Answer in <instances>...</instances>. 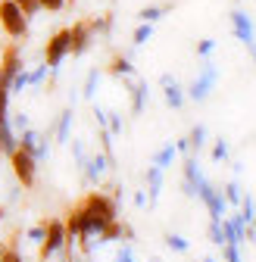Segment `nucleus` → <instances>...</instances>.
I'll return each mask as SVG.
<instances>
[{
	"instance_id": "nucleus-1",
	"label": "nucleus",
	"mask_w": 256,
	"mask_h": 262,
	"mask_svg": "<svg viewBox=\"0 0 256 262\" xmlns=\"http://www.w3.org/2000/svg\"><path fill=\"white\" fill-rule=\"evenodd\" d=\"M78 206H81V212H84V222H88V231H91V234H97L106 222L116 219V203L110 200V196H103L100 190L84 193L81 200H78Z\"/></svg>"
},
{
	"instance_id": "nucleus-2",
	"label": "nucleus",
	"mask_w": 256,
	"mask_h": 262,
	"mask_svg": "<svg viewBox=\"0 0 256 262\" xmlns=\"http://www.w3.org/2000/svg\"><path fill=\"white\" fill-rule=\"evenodd\" d=\"M7 156H10V169H13L19 187L31 190V187H35V178H38V156H31L25 147H16V150L7 153Z\"/></svg>"
},
{
	"instance_id": "nucleus-3",
	"label": "nucleus",
	"mask_w": 256,
	"mask_h": 262,
	"mask_svg": "<svg viewBox=\"0 0 256 262\" xmlns=\"http://www.w3.org/2000/svg\"><path fill=\"white\" fill-rule=\"evenodd\" d=\"M0 28H4V35L13 38V41L28 35V16L13 4V0H4V4H0Z\"/></svg>"
},
{
	"instance_id": "nucleus-4",
	"label": "nucleus",
	"mask_w": 256,
	"mask_h": 262,
	"mask_svg": "<svg viewBox=\"0 0 256 262\" xmlns=\"http://www.w3.org/2000/svg\"><path fill=\"white\" fill-rule=\"evenodd\" d=\"M66 247V225L59 219H44V237H41V250H38V262H47L53 253H59Z\"/></svg>"
},
{
	"instance_id": "nucleus-5",
	"label": "nucleus",
	"mask_w": 256,
	"mask_h": 262,
	"mask_svg": "<svg viewBox=\"0 0 256 262\" xmlns=\"http://www.w3.org/2000/svg\"><path fill=\"white\" fill-rule=\"evenodd\" d=\"M66 56H69V28H56L50 35V41L44 44V66L56 69Z\"/></svg>"
},
{
	"instance_id": "nucleus-6",
	"label": "nucleus",
	"mask_w": 256,
	"mask_h": 262,
	"mask_svg": "<svg viewBox=\"0 0 256 262\" xmlns=\"http://www.w3.org/2000/svg\"><path fill=\"white\" fill-rule=\"evenodd\" d=\"M94 22H84V19H78L72 28H69V53H75V56H81L88 47H91V38H94Z\"/></svg>"
},
{
	"instance_id": "nucleus-7",
	"label": "nucleus",
	"mask_w": 256,
	"mask_h": 262,
	"mask_svg": "<svg viewBox=\"0 0 256 262\" xmlns=\"http://www.w3.org/2000/svg\"><path fill=\"white\" fill-rule=\"evenodd\" d=\"M0 69H4V75H7L10 81L22 72V56H19V47H16L13 41L4 47V59H0Z\"/></svg>"
},
{
	"instance_id": "nucleus-8",
	"label": "nucleus",
	"mask_w": 256,
	"mask_h": 262,
	"mask_svg": "<svg viewBox=\"0 0 256 262\" xmlns=\"http://www.w3.org/2000/svg\"><path fill=\"white\" fill-rule=\"evenodd\" d=\"M122 231H125V228H122V225L113 219V222H106V225L100 228V231H97V237L106 244V241H116V237H122Z\"/></svg>"
},
{
	"instance_id": "nucleus-9",
	"label": "nucleus",
	"mask_w": 256,
	"mask_h": 262,
	"mask_svg": "<svg viewBox=\"0 0 256 262\" xmlns=\"http://www.w3.org/2000/svg\"><path fill=\"white\" fill-rule=\"evenodd\" d=\"M106 72L110 75H128V72H132V62H128L125 56H113L110 66H106Z\"/></svg>"
},
{
	"instance_id": "nucleus-10",
	"label": "nucleus",
	"mask_w": 256,
	"mask_h": 262,
	"mask_svg": "<svg viewBox=\"0 0 256 262\" xmlns=\"http://www.w3.org/2000/svg\"><path fill=\"white\" fill-rule=\"evenodd\" d=\"M231 19H234V28H238V35H241L247 44H253V31H250V22H247V16H244V13H234Z\"/></svg>"
},
{
	"instance_id": "nucleus-11",
	"label": "nucleus",
	"mask_w": 256,
	"mask_h": 262,
	"mask_svg": "<svg viewBox=\"0 0 256 262\" xmlns=\"http://www.w3.org/2000/svg\"><path fill=\"white\" fill-rule=\"evenodd\" d=\"M13 4H16V7H19V10H22V13H25L28 19L35 16V13H41V7H38V0H13Z\"/></svg>"
},
{
	"instance_id": "nucleus-12",
	"label": "nucleus",
	"mask_w": 256,
	"mask_h": 262,
	"mask_svg": "<svg viewBox=\"0 0 256 262\" xmlns=\"http://www.w3.org/2000/svg\"><path fill=\"white\" fill-rule=\"evenodd\" d=\"M159 16H163V7H144V10L138 13V19H141V22H156Z\"/></svg>"
},
{
	"instance_id": "nucleus-13",
	"label": "nucleus",
	"mask_w": 256,
	"mask_h": 262,
	"mask_svg": "<svg viewBox=\"0 0 256 262\" xmlns=\"http://www.w3.org/2000/svg\"><path fill=\"white\" fill-rule=\"evenodd\" d=\"M41 13H59L62 7H66V0H38Z\"/></svg>"
},
{
	"instance_id": "nucleus-14",
	"label": "nucleus",
	"mask_w": 256,
	"mask_h": 262,
	"mask_svg": "<svg viewBox=\"0 0 256 262\" xmlns=\"http://www.w3.org/2000/svg\"><path fill=\"white\" fill-rule=\"evenodd\" d=\"M0 262H25V259H22V253H19L16 247H7L4 256H0Z\"/></svg>"
},
{
	"instance_id": "nucleus-15",
	"label": "nucleus",
	"mask_w": 256,
	"mask_h": 262,
	"mask_svg": "<svg viewBox=\"0 0 256 262\" xmlns=\"http://www.w3.org/2000/svg\"><path fill=\"white\" fill-rule=\"evenodd\" d=\"M150 31H153V28H150V22H144V25L135 31V44H144V41L150 38Z\"/></svg>"
},
{
	"instance_id": "nucleus-16",
	"label": "nucleus",
	"mask_w": 256,
	"mask_h": 262,
	"mask_svg": "<svg viewBox=\"0 0 256 262\" xmlns=\"http://www.w3.org/2000/svg\"><path fill=\"white\" fill-rule=\"evenodd\" d=\"M141 103H144V84H138V88H135V113L141 110Z\"/></svg>"
},
{
	"instance_id": "nucleus-17",
	"label": "nucleus",
	"mask_w": 256,
	"mask_h": 262,
	"mask_svg": "<svg viewBox=\"0 0 256 262\" xmlns=\"http://www.w3.org/2000/svg\"><path fill=\"white\" fill-rule=\"evenodd\" d=\"M28 237H31V241H41V237H44V222H41L38 228H31V231H28Z\"/></svg>"
},
{
	"instance_id": "nucleus-18",
	"label": "nucleus",
	"mask_w": 256,
	"mask_h": 262,
	"mask_svg": "<svg viewBox=\"0 0 256 262\" xmlns=\"http://www.w3.org/2000/svg\"><path fill=\"white\" fill-rule=\"evenodd\" d=\"M166 241H169V247H175V250H187V244H184L181 237H175V234H172V237H166Z\"/></svg>"
},
{
	"instance_id": "nucleus-19",
	"label": "nucleus",
	"mask_w": 256,
	"mask_h": 262,
	"mask_svg": "<svg viewBox=\"0 0 256 262\" xmlns=\"http://www.w3.org/2000/svg\"><path fill=\"white\" fill-rule=\"evenodd\" d=\"M225 196H228V200H231V203H238V187H234V184H231V187H228V190H225Z\"/></svg>"
},
{
	"instance_id": "nucleus-20",
	"label": "nucleus",
	"mask_w": 256,
	"mask_h": 262,
	"mask_svg": "<svg viewBox=\"0 0 256 262\" xmlns=\"http://www.w3.org/2000/svg\"><path fill=\"white\" fill-rule=\"evenodd\" d=\"M225 259H228V262H238V253H234V247H225Z\"/></svg>"
},
{
	"instance_id": "nucleus-21",
	"label": "nucleus",
	"mask_w": 256,
	"mask_h": 262,
	"mask_svg": "<svg viewBox=\"0 0 256 262\" xmlns=\"http://www.w3.org/2000/svg\"><path fill=\"white\" fill-rule=\"evenodd\" d=\"M4 250H7V244H4V241H0V256H4Z\"/></svg>"
},
{
	"instance_id": "nucleus-22",
	"label": "nucleus",
	"mask_w": 256,
	"mask_h": 262,
	"mask_svg": "<svg viewBox=\"0 0 256 262\" xmlns=\"http://www.w3.org/2000/svg\"><path fill=\"white\" fill-rule=\"evenodd\" d=\"M4 215H7V212H4V209H0V219H4Z\"/></svg>"
},
{
	"instance_id": "nucleus-23",
	"label": "nucleus",
	"mask_w": 256,
	"mask_h": 262,
	"mask_svg": "<svg viewBox=\"0 0 256 262\" xmlns=\"http://www.w3.org/2000/svg\"><path fill=\"white\" fill-rule=\"evenodd\" d=\"M206 262H212V259H206Z\"/></svg>"
},
{
	"instance_id": "nucleus-24",
	"label": "nucleus",
	"mask_w": 256,
	"mask_h": 262,
	"mask_svg": "<svg viewBox=\"0 0 256 262\" xmlns=\"http://www.w3.org/2000/svg\"><path fill=\"white\" fill-rule=\"evenodd\" d=\"M0 4H4V0H0Z\"/></svg>"
}]
</instances>
